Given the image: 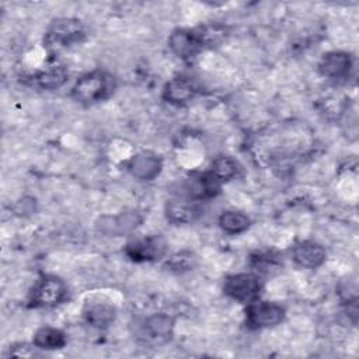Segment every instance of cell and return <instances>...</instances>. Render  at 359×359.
<instances>
[{
    "label": "cell",
    "mask_w": 359,
    "mask_h": 359,
    "mask_svg": "<svg viewBox=\"0 0 359 359\" xmlns=\"http://www.w3.org/2000/svg\"><path fill=\"white\" fill-rule=\"evenodd\" d=\"M163 168L161 158L153 151H140L128 161V171L140 181L154 180Z\"/></svg>",
    "instance_id": "cell-9"
},
{
    "label": "cell",
    "mask_w": 359,
    "mask_h": 359,
    "mask_svg": "<svg viewBox=\"0 0 359 359\" xmlns=\"http://www.w3.org/2000/svg\"><path fill=\"white\" fill-rule=\"evenodd\" d=\"M83 316L86 321L94 328H107L115 320V309L108 303H90L86 306Z\"/></svg>",
    "instance_id": "cell-17"
},
{
    "label": "cell",
    "mask_w": 359,
    "mask_h": 359,
    "mask_svg": "<svg viewBox=\"0 0 359 359\" xmlns=\"http://www.w3.org/2000/svg\"><path fill=\"white\" fill-rule=\"evenodd\" d=\"M194 262H195V258H194V255H192L191 252H180V254L174 255V257L167 262V266H168L171 271L184 272V271L192 269Z\"/></svg>",
    "instance_id": "cell-21"
},
{
    "label": "cell",
    "mask_w": 359,
    "mask_h": 359,
    "mask_svg": "<svg viewBox=\"0 0 359 359\" xmlns=\"http://www.w3.org/2000/svg\"><path fill=\"white\" fill-rule=\"evenodd\" d=\"M84 39L86 28L81 21L74 18H60L50 24L45 34L43 43L49 52L57 53L73 45L81 43Z\"/></svg>",
    "instance_id": "cell-2"
},
{
    "label": "cell",
    "mask_w": 359,
    "mask_h": 359,
    "mask_svg": "<svg viewBox=\"0 0 359 359\" xmlns=\"http://www.w3.org/2000/svg\"><path fill=\"white\" fill-rule=\"evenodd\" d=\"M167 243L161 236H147L133 240L125 245V255L135 262L156 261L164 257Z\"/></svg>",
    "instance_id": "cell-7"
},
{
    "label": "cell",
    "mask_w": 359,
    "mask_h": 359,
    "mask_svg": "<svg viewBox=\"0 0 359 359\" xmlns=\"http://www.w3.org/2000/svg\"><path fill=\"white\" fill-rule=\"evenodd\" d=\"M285 318V309L275 302H251L245 310V323L250 328L275 327Z\"/></svg>",
    "instance_id": "cell-5"
},
{
    "label": "cell",
    "mask_w": 359,
    "mask_h": 359,
    "mask_svg": "<svg viewBox=\"0 0 359 359\" xmlns=\"http://www.w3.org/2000/svg\"><path fill=\"white\" fill-rule=\"evenodd\" d=\"M67 76L69 73L63 66H50L31 74L28 81L29 84L42 90H55L66 83Z\"/></svg>",
    "instance_id": "cell-16"
},
{
    "label": "cell",
    "mask_w": 359,
    "mask_h": 359,
    "mask_svg": "<svg viewBox=\"0 0 359 359\" xmlns=\"http://www.w3.org/2000/svg\"><path fill=\"white\" fill-rule=\"evenodd\" d=\"M262 283L254 273H234L224 279L223 292L240 303H251L259 297Z\"/></svg>",
    "instance_id": "cell-4"
},
{
    "label": "cell",
    "mask_w": 359,
    "mask_h": 359,
    "mask_svg": "<svg viewBox=\"0 0 359 359\" xmlns=\"http://www.w3.org/2000/svg\"><path fill=\"white\" fill-rule=\"evenodd\" d=\"M352 66V59L349 53L342 50H332L323 55L318 63V72L321 76L328 79L345 77Z\"/></svg>",
    "instance_id": "cell-13"
},
{
    "label": "cell",
    "mask_w": 359,
    "mask_h": 359,
    "mask_svg": "<svg viewBox=\"0 0 359 359\" xmlns=\"http://www.w3.org/2000/svg\"><path fill=\"white\" fill-rule=\"evenodd\" d=\"M8 355L11 356H35V349L28 344H17L10 346Z\"/></svg>",
    "instance_id": "cell-23"
},
{
    "label": "cell",
    "mask_w": 359,
    "mask_h": 359,
    "mask_svg": "<svg viewBox=\"0 0 359 359\" xmlns=\"http://www.w3.org/2000/svg\"><path fill=\"white\" fill-rule=\"evenodd\" d=\"M116 88V79L105 70H94L76 80L70 95L81 104H94L112 95Z\"/></svg>",
    "instance_id": "cell-1"
},
{
    "label": "cell",
    "mask_w": 359,
    "mask_h": 359,
    "mask_svg": "<svg viewBox=\"0 0 359 359\" xmlns=\"http://www.w3.org/2000/svg\"><path fill=\"white\" fill-rule=\"evenodd\" d=\"M292 258L299 266L314 269L324 264L325 250L318 243L304 240L294 244L292 250Z\"/></svg>",
    "instance_id": "cell-11"
},
{
    "label": "cell",
    "mask_w": 359,
    "mask_h": 359,
    "mask_svg": "<svg viewBox=\"0 0 359 359\" xmlns=\"http://www.w3.org/2000/svg\"><path fill=\"white\" fill-rule=\"evenodd\" d=\"M66 334L55 327H41L35 334L32 344L38 349H60L66 345Z\"/></svg>",
    "instance_id": "cell-18"
},
{
    "label": "cell",
    "mask_w": 359,
    "mask_h": 359,
    "mask_svg": "<svg viewBox=\"0 0 359 359\" xmlns=\"http://www.w3.org/2000/svg\"><path fill=\"white\" fill-rule=\"evenodd\" d=\"M168 46L181 59L195 56L203 46L196 34V29H174L168 36Z\"/></svg>",
    "instance_id": "cell-10"
},
{
    "label": "cell",
    "mask_w": 359,
    "mask_h": 359,
    "mask_svg": "<svg viewBox=\"0 0 359 359\" xmlns=\"http://www.w3.org/2000/svg\"><path fill=\"white\" fill-rule=\"evenodd\" d=\"M219 226L227 234H240L250 227V219L236 210H226L219 216Z\"/></svg>",
    "instance_id": "cell-19"
},
{
    "label": "cell",
    "mask_w": 359,
    "mask_h": 359,
    "mask_svg": "<svg viewBox=\"0 0 359 359\" xmlns=\"http://www.w3.org/2000/svg\"><path fill=\"white\" fill-rule=\"evenodd\" d=\"M198 93L195 83L188 77H174L163 87V98L174 105H182L191 101Z\"/></svg>",
    "instance_id": "cell-12"
},
{
    "label": "cell",
    "mask_w": 359,
    "mask_h": 359,
    "mask_svg": "<svg viewBox=\"0 0 359 359\" xmlns=\"http://www.w3.org/2000/svg\"><path fill=\"white\" fill-rule=\"evenodd\" d=\"M276 255H273L272 252H265V254H257L255 257L251 258V262H252V266L259 269V271H264V272H269V269L275 268L278 261H276Z\"/></svg>",
    "instance_id": "cell-22"
},
{
    "label": "cell",
    "mask_w": 359,
    "mask_h": 359,
    "mask_svg": "<svg viewBox=\"0 0 359 359\" xmlns=\"http://www.w3.org/2000/svg\"><path fill=\"white\" fill-rule=\"evenodd\" d=\"M174 330V318L168 314H151L146 317L137 331V337L143 344H163L167 342Z\"/></svg>",
    "instance_id": "cell-6"
},
{
    "label": "cell",
    "mask_w": 359,
    "mask_h": 359,
    "mask_svg": "<svg viewBox=\"0 0 359 359\" xmlns=\"http://www.w3.org/2000/svg\"><path fill=\"white\" fill-rule=\"evenodd\" d=\"M210 171L223 182L236 177L238 168H237L236 160L231 158L230 156H219L213 160Z\"/></svg>",
    "instance_id": "cell-20"
},
{
    "label": "cell",
    "mask_w": 359,
    "mask_h": 359,
    "mask_svg": "<svg viewBox=\"0 0 359 359\" xmlns=\"http://www.w3.org/2000/svg\"><path fill=\"white\" fill-rule=\"evenodd\" d=\"M222 181L212 172L206 171L202 174H198L187 184L188 196L191 199H208L219 194Z\"/></svg>",
    "instance_id": "cell-15"
},
{
    "label": "cell",
    "mask_w": 359,
    "mask_h": 359,
    "mask_svg": "<svg viewBox=\"0 0 359 359\" xmlns=\"http://www.w3.org/2000/svg\"><path fill=\"white\" fill-rule=\"evenodd\" d=\"M201 215V208L195 199H175L165 205L167 220L174 224H187L195 222Z\"/></svg>",
    "instance_id": "cell-14"
},
{
    "label": "cell",
    "mask_w": 359,
    "mask_h": 359,
    "mask_svg": "<svg viewBox=\"0 0 359 359\" xmlns=\"http://www.w3.org/2000/svg\"><path fill=\"white\" fill-rule=\"evenodd\" d=\"M142 216L136 210H126L116 216H101L95 222V227L105 236L119 237L132 233L140 223Z\"/></svg>",
    "instance_id": "cell-8"
},
{
    "label": "cell",
    "mask_w": 359,
    "mask_h": 359,
    "mask_svg": "<svg viewBox=\"0 0 359 359\" xmlns=\"http://www.w3.org/2000/svg\"><path fill=\"white\" fill-rule=\"evenodd\" d=\"M67 296V287L65 282L53 275L41 276L32 286L28 303L31 307H55L60 304Z\"/></svg>",
    "instance_id": "cell-3"
}]
</instances>
